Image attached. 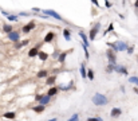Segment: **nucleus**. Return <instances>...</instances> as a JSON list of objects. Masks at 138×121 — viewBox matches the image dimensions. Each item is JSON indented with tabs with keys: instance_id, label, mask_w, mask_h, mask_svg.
I'll use <instances>...</instances> for the list:
<instances>
[{
	"instance_id": "1",
	"label": "nucleus",
	"mask_w": 138,
	"mask_h": 121,
	"mask_svg": "<svg viewBox=\"0 0 138 121\" xmlns=\"http://www.w3.org/2000/svg\"><path fill=\"white\" fill-rule=\"evenodd\" d=\"M93 104L94 105H97V106H105L109 104V100H107V97L103 96V94H101V93H95L93 96Z\"/></svg>"
},
{
	"instance_id": "2",
	"label": "nucleus",
	"mask_w": 138,
	"mask_h": 121,
	"mask_svg": "<svg viewBox=\"0 0 138 121\" xmlns=\"http://www.w3.org/2000/svg\"><path fill=\"white\" fill-rule=\"evenodd\" d=\"M107 46H110L114 53L115 51H125L126 48H127V45H126L125 42H122V40H118V42H115V43H107Z\"/></svg>"
},
{
	"instance_id": "3",
	"label": "nucleus",
	"mask_w": 138,
	"mask_h": 121,
	"mask_svg": "<svg viewBox=\"0 0 138 121\" xmlns=\"http://www.w3.org/2000/svg\"><path fill=\"white\" fill-rule=\"evenodd\" d=\"M43 12L46 15H48V16H51V18H54V19H56V20H61V22H64V19L58 14V12H55L54 10H43Z\"/></svg>"
},
{
	"instance_id": "4",
	"label": "nucleus",
	"mask_w": 138,
	"mask_h": 121,
	"mask_svg": "<svg viewBox=\"0 0 138 121\" xmlns=\"http://www.w3.org/2000/svg\"><path fill=\"white\" fill-rule=\"evenodd\" d=\"M106 57L107 59H109V63H113V65H115L117 63V57H115V53H114L111 48H109V50L106 51Z\"/></svg>"
},
{
	"instance_id": "5",
	"label": "nucleus",
	"mask_w": 138,
	"mask_h": 121,
	"mask_svg": "<svg viewBox=\"0 0 138 121\" xmlns=\"http://www.w3.org/2000/svg\"><path fill=\"white\" fill-rule=\"evenodd\" d=\"M99 27H101V24L97 23V24L94 26V28H91V31H90V34H88L90 40H94V39H95V36H97V34H98V31H99Z\"/></svg>"
},
{
	"instance_id": "6",
	"label": "nucleus",
	"mask_w": 138,
	"mask_h": 121,
	"mask_svg": "<svg viewBox=\"0 0 138 121\" xmlns=\"http://www.w3.org/2000/svg\"><path fill=\"white\" fill-rule=\"evenodd\" d=\"M7 36H8V39H9L11 42H15V43L20 40V34L17 32V31H11Z\"/></svg>"
},
{
	"instance_id": "7",
	"label": "nucleus",
	"mask_w": 138,
	"mask_h": 121,
	"mask_svg": "<svg viewBox=\"0 0 138 121\" xmlns=\"http://www.w3.org/2000/svg\"><path fill=\"white\" fill-rule=\"evenodd\" d=\"M42 45H36L35 47H32L31 50L28 51V57L29 58H35V57H38V53H39V47H40Z\"/></svg>"
},
{
	"instance_id": "8",
	"label": "nucleus",
	"mask_w": 138,
	"mask_h": 121,
	"mask_svg": "<svg viewBox=\"0 0 138 121\" xmlns=\"http://www.w3.org/2000/svg\"><path fill=\"white\" fill-rule=\"evenodd\" d=\"M35 28V22H29L28 24H26L24 27H23V32L24 34H28L31 30H34Z\"/></svg>"
},
{
	"instance_id": "9",
	"label": "nucleus",
	"mask_w": 138,
	"mask_h": 121,
	"mask_svg": "<svg viewBox=\"0 0 138 121\" xmlns=\"http://www.w3.org/2000/svg\"><path fill=\"white\" fill-rule=\"evenodd\" d=\"M122 114V110L119 108H113L111 109V113H110V116L113 117V118H117V117H119Z\"/></svg>"
},
{
	"instance_id": "10",
	"label": "nucleus",
	"mask_w": 138,
	"mask_h": 121,
	"mask_svg": "<svg viewBox=\"0 0 138 121\" xmlns=\"http://www.w3.org/2000/svg\"><path fill=\"white\" fill-rule=\"evenodd\" d=\"M2 14L7 18L8 20H11V22H17L19 20V16H16V15H9V14H7L5 11H2Z\"/></svg>"
},
{
	"instance_id": "11",
	"label": "nucleus",
	"mask_w": 138,
	"mask_h": 121,
	"mask_svg": "<svg viewBox=\"0 0 138 121\" xmlns=\"http://www.w3.org/2000/svg\"><path fill=\"white\" fill-rule=\"evenodd\" d=\"M54 38H55V34H54L52 31H50V32L46 34V36H44V42H46V43H50V42L54 40Z\"/></svg>"
},
{
	"instance_id": "12",
	"label": "nucleus",
	"mask_w": 138,
	"mask_h": 121,
	"mask_svg": "<svg viewBox=\"0 0 138 121\" xmlns=\"http://www.w3.org/2000/svg\"><path fill=\"white\" fill-rule=\"evenodd\" d=\"M50 101H51V97L46 94V96H42V98H40V101H39V104H40V105H47Z\"/></svg>"
},
{
	"instance_id": "13",
	"label": "nucleus",
	"mask_w": 138,
	"mask_h": 121,
	"mask_svg": "<svg viewBox=\"0 0 138 121\" xmlns=\"http://www.w3.org/2000/svg\"><path fill=\"white\" fill-rule=\"evenodd\" d=\"M114 71H117V73H119V74H127V70L125 69V66H117L115 65V67H114Z\"/></svg>"
},
{
	"instance_id": "14",
	"label": "nucleus",
	"mask_w": 138,
	"mask_h": 121,
	"mask_svg": "<svg viewBox=\"0 0 138 121\" xmlns=\"http://www.w3.org/2000/svg\"><path fill=\"white\" fill-rule=\"evenodd\" d=\"M79 36H81V39L83 40V45H86V46L88 47V40H87V36H86V34L83 32V31H79Z\"/></svg>"
},
{
	"instance_id": "15",
	"label": "nucleus",
	"mask_w": 138,
	"mask_h": 121,
	"mask_svg": "<svg viewBox=\"0 0 138 121\" xmlns=\"http://www.w3.org/2000/svg\"><path fill=\"white\" fill-rule=\"evenodd\" d=\"M38 57L40 58V60H43V62H44V60H46L47 58H48V54L44 53V51H40V50H39V53H38Z\"/></svg>"
},
{
	"instance_id": "16",
	"label": "nucleus",
	"mask_w": 138,
	"mask_h": 121,
	"mask_svg": "<svg viewBox=\"0 0 138 121\" xmlns=\"http://www.w3.org/2000/svg\"><path fill=\"white\" fill-rule=\"evenodd\" d=\"M58 90H59L58 88H54V86H52V88H50V90H48V93H47V96H50V97L55 96V94L58 93Z\"/></svg>"
},
{
	"instance_id": "17",
	"label": "nucleus",
	"mask_w": 138,
	"mask_h": 121,
	"mask_svg": "<svg viewBox=\"0 0 138 121\" xmlns=\"http://www.w3.org/2000/svg\"><path fill=\"white\" fill-rule=\"evenodd\" d=\"M55 81H56V77H55V75H51V77L47 78L46 83H47V85H54V83H55Z\"/></svg>"
},
{
	"instance_id": "18",
	"label": "nucleus",
	"mask_w": 138,
	"mask_h": 121,
	"mask_svg": "<svg viewBox=\"0 0 138 121\" xmlns=\"http://www.w3.org/2000/svg\"><path fill=\"white\" fill-rule=\"evenodd\" d=\"M63 36H64V39L67 40V42H68V40H71V38H70L71 34H70V31H68L67 28H64V30H63Z\"/></svg>"
},
{
	"instance_id": "19",
	"label": "nucleus",
	"mask_w": 138,
	"mask_h": 121,
	"mask_svg": "<svg viewBox=\"0 0 138 121\" xmlns=\"http://www.w3.org/2000/svg\"><path fill=\"white\" fill-rule=\"evenodd\" d=\"M28 39H26V40H23V42H20V43H19V42H16V45H15V47L16 48H22L23 46H26V45H28Z\"/></svg>"
},
{
	"instance_id": "20",
	"label": "nucleus",
	"mask_w": 138,
	"mask_h": 121,
	"mask_svg": "<svg viewBox=\"0 0 138 121\" xmlns=\"http://www.w3.org/2000/svg\"><path fill=\"white\" fill-rule=\"evenodd\" d=\"M4 117L5 118H9V120H12L16 117V113L15 112H8V113H4Z\"/></svg>"
},
{
	"instance_id": "21",
	"label": "nucleus",
	"mask_w": 138,
	"mask_h": 121,
	"mask_svg": "<svg viewBox=\"0 0 138 121\" xmlns=\"http://www.w3.org/2000/svg\"><path fill=\"white\" fill-rule=\"evenodd\" d=\"M3 30H4V32H7V34H9L11 31H14L11 24H4V26H3Z\"/></svg>"
},
{
	"instance_id": "22",
	"label": "nucleus",
	"mask_w": 138,
	"mask_h": 121,
	"mask_svg": "<svg viewBox=\"0 0 138 121\" xmlns=\"http://www.w3.org/2000/svg\"><path fill=\"white\" fill-rule=\"evenodd\" d=\"M86 78H88L90 81H93V80H94V71H93L91 69H90L88 71H86Z\"/></svg>"
},
{
	"instance_id": "23",
	"label": "nucleus",
	"mask_w": 138,
	"mask_h": 121,
	"mask_svg": "<svg viewBox=\"0 0 138 121\" xmlns=\"http://www.w3.org/2000/svg\"><path fill=\"white\" fill-rule=\"evenodd\" d=\"M79 71H81V75L82 78H86V67H85V65H81V67H79Z\"/></svg>"
},
{
	"instance_id": "24",
	"label": "nucleus",
	"mask_w": 138,
	"mask_h": 121,
	"mask_svg": "<svg viewBox=\"0 0 138 121\" xmlns=\"http://www.w3.org/2000/svg\"><path fill=\"white\" fill-rule=\"evenodd\" d=\"M43 110H44V105H40V104L34 108V112H36V113H42Z\"/></svg>"
},
{
	"instance_id": "25",
	"label": "nucleus",
	"mask_w": 138,
	"mask_h": 121,
	"mask_svg": "<svg viewBox=\"0 0 138 121\" xmlns=\"http://www.w3.org/2000/svg\"><path fill=\"white\" fill-rule=\"evenodd\" d=\"M66 57H67V53H62L61 55L58 57V60H59L61 63H63V62H64V59H66Z\"/></svg>"
},
{
	"instance_id": "26",
	"label": "nucleus",
	"mask_w": 138,
	"mask_h": 121,
	"mask_svg": "<svg viewBox=\"0 0 138 121\" xmlns=\"http://www.w3.org/2000/svg\"><path fill=\"white\" fill-rule=\"evenodd\" d=\"M47 74H48V73H47V70H40V71L38 73V77H39V78H44V77H47Z\"/></svg>"
},
{
	"instance_id": "27",
	"label": "nucleus",
	"mask_w": 138,
	"mask_h": 121,
	"mask_svg": "<svg viewBox=\"0 0 138 121\" xmlns=\"http://www.w3.org/2000/svg\"><path fill=\"white\" fill-rule=\"evenodd\" d=\"M129 82L135 83V85H137V88H138V77H130V78H129Z\"/></svg>"
},
{
	"instance_id": "28",
	"label": "nucleus",
	"mask_w": 138,
	"mask_h": 121,
	"mask_svg": "<svg viewBox=\"0 0 138 121\" xmlns=\"http://www.w3.org/2000/svg\"><path fill=\"white\" fill-rule=\"evenodd\" d=\"M67 121H79V116H78V114L75 113V114H73V116H71Z\"/></svg>"
},
{
	"instance_id": "29",
	"label": "nucleus",
	"mask_w": 138,
	"mask_h": 121,
	"mask_svg": "<svg viewBox=\"0 0 138 121\" xmlns=\"http://www.w3.org/2000/svg\"><path fill=\"white\" fill-rule=\"evenodd\" d=\"M114 67H115V65H113V63H109V66H107L106 71H107V73H111V71H114Z\"/></svg>"
},
{
	"instance_id": "30",
	"label": "nucleus",
	"mask_w": 138,
	"mask_h": 121,
	"mask_svg": "<svg viewBox=\"0 0 138 121\" xmlns=\"http://www.w3.org/2000/svg\"><path fill=\"white\" fill-rule=\"evenodd\" d=\"M71 86H73V83H68V85H66V86H61L59 89H61V90H64V92H66V90L71 89Z\"/></svg>"
},
{
	"instance_id": "31",
	"label": "nucleus",
	"mask_w": 138,
	"mask_h": 121,
	"mask_svg": "<svg viewBox=\"0 0 138 121\" xmlns=\"http://www.w3.org/2000/svg\"><path fill=\"white\" fill-rule=\"evenodd\" d=\"M87 121H103L101 117H88Z\"/></svg>"
},
{
	"instance_id": "32",
	"label": "nucleus",
	"mask_w": 138,
	"mask_h": 121,
	"mask_svg": "<svg viewBox=\"0 0 138 121\" xmlns=\"http://www.w3.org/2000/svg\"><path fill=\"white\" fill-rule=\"evenodd\" d=\"M105 5H106V8H111V3L107 2V0H105Z\"/></svg>"
},
{
	"instance_id": "33",
	"label": "nucleus",
	"mask_w": 138,
	"mask_h": 121,
	"mask_svg": "<svg viewBox=\"0 0 138 121\" xmlns=\"http://www.w3.org/2000/svg\"><path fill=\"white\" fill-rule=\"evenodd\" d=\"M126 51H127L129 54H133V51H134V48H133V47H127V48H126Z\"/></svg>"
},
{
	"instance_id": "34",
	"label": "nucleus",
	"mask_w": 138,
	"mask_h": 121,
	"mask_svg": "<svg viewBox=\"0 0 138 121\" xmlns=\"http://www.w3.org/2000/svg\"><path fill=\"white\" fill-rule=\"evenodd\" d=\"M113 26H114V24H110V26H109V28H107V31H106V32H110V31H113Z\"/></svg>"
},
{
	"instance_id": "35",
	"label": "nucleus",
	"mask_w": 138,
	"mask_h": 121,
	"mask_svg": "<svg viewBox=\"0 0 138 121\" xmlns=\"http://www.w3.org/2000/svg\"><path fill=\"white\" fill-rule=\"evenodd\" d=\"M40 98H42V94H39V96H36V97H35V101H40Z\"/></svg>"
},
{
	"instance_id": "36",
	"label": "nucleus",
	"mask_w": 138,
	"mask_h": 121,
	"mask_svg": "<svg viewBox=\"0 0 138 121\" xmlns=\"http://www.w3.org/2000/svg\"><path fill=\"white\" fill-rule=\"evenodd\" d=\"M91 2H93V4H94V5H97V7H99V4H98V0H91Z\"/></svg>"
},
{
	"instance_id": "37",
	"label": "nucleus",
	"mask_w": 138,
	"mask_h": 121,
	"mask_svg": "<svg viewBox=\"0 0 138 121\" xmlns=\"http://www.w3.org/2000/svg\"><path fill=\"white\" fill-rule=\"evenodd\" d=\"M32 11H34V12H40V8H38V7H34V8H32Z\"/></svg>"
},
{
	"instance_id": "38",
	"label": "nucleus",
	"mask_w": 138,
	"mask_h": 121,
	"mask_svg": "<svg viewBox=\"0 0 138 121\" xmlns=\"http://www.w3.org/2000/svg\"><path fill=\"white\" fill-rule=\"evenodd\" d=\"M134 7L138 8V0H135V3H134Z\"/></svg>"
},
{
	"instance_id": "39",
	"label": "nucleus",
	"mask_w": 138,
	"mask_h": 121,
	"mask_svg": "<svg viewBox=\"0 0 138 121\" xmlns=\"http://www.w3.org/2000/svg\"><path fill=\"white\" fill-rule=\"evenodd\" d=\"M134 93H135V94H138V88H134Z\"/></svg>"
},
{
	"instance_id": "40",
	"label": "nucleus",
	"mask_w": 138,
	"mask_h": 121,
	"mask_svg": "<svg viewBox=\"0 0 138 121\" xmlns=\"http://www.w3.org/2000/svg\"><path fill=\"white\" fill-rule=\"evenodd\" d=\"M48 121H58V118H51V120H48Z\"/></svg>"
}]
</instances>
